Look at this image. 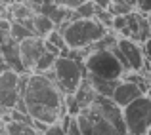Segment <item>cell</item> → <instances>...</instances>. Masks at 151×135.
Wrapping results in <instances>:
<instances>
[{
  "label": "cell",
  "mask_w": 151,
  "mask_h": 135,
  "mask_svg": "<svg viewBox=\"0 0 151 135\" xmlns=\"http://www.w3.org/2000/svg\"><path fill=\"white\" fill-rule=\"evenodd\" d=\"M2 129H4V122L0 120V131H2Z\"/></svg>",
  "instance_id": "cell-25"
},
{
  "label": "cell",
  "mask_w": 151,
  "mask_h": 135,
  "mask_svg": "<svg viewBox=\"0 0 151 135\" xmlns=\"http://www.w3.org/2000/svg\"><path fill=\"white\" fill-rule=\"evenodd\" d=\"M136 10H138V14H142V15H151V0H138Z\"/></svg>",
  "instance_id": "cell-20"
},
{
  "label": "cell",
  "mask_w": 151,
  "mask_h": 135,
  "mask_svg": "<svg viewBox=\"0 0 151 135\" xmlns=\"http://www.w3.org/2000/svg\"><path fill=\"white\" fill-rule=\"evenodd\" d=\"M54 76H50L54 80V84L59 88L63 95H75L77 90L81 88L82 80L86 78V69L84 63L77 61V59L69 57V55H59L55 59L54 65Z\"/></svg>",
  "instance_id": "cell-3"
},
{
  "label": "cell",
  "mask_w": 151,
  "mask_h": 135,
  "mask_svg": "<svg viewBox=\"0 0 151 135\" xmlns=\"http://www.w3.org/2000/svg\"><path fill=\"white\" fill-rule=\"evenodd\" d=\"M21 99V74L14 69L0 72V112L6 116L17 107Z\"/></svg>",
  "instance_id": "cell-6"
},
{
  "label": "cell",
  "mask_w": 151,
  "mask_h": 135,
  "mask_svg": "<svg viewBox=\"0 0 151 135\" xmlns=\"http://www.w3.org/2000/svg\"><path fill=\"white\" fill-rule=\"evenodd\" d=\"M96 11H98V8L94 6L92 0H88V2H84L82 6H78L77 10L73 11L71 21H73V19H92V17H96Z\"/></svg>",
  "instance_id": "cell-14"
},
{
  "label": "cell",
  "mask_w": 151,
  "mask_h": 135,
  "mask_svg": "<svg viewBox=\"0 0 151 135\" xmlns=\"http://www.w3.org/2000/svg\"><path fill=\"white\" fill-rule=\"evenodd\" d=\"M4 129L8 135H42L33 124H25V122H4Z\"/></svg>",
  "instance_id": "cell-12"
},
{
  "label": "cell",
  "mask_w": 151,
  "mask_h": 135,
  "mask_svg": "<svg viewBox=\"0 0 151 135\" xmlns=\"http://www.w3.org/2000/svg\"><path fill=\"white\" fill-rule=\"evenodd\" d=\"M96 19L101 23L103 27H105L107 31H109L111 27H113V19H115V17L111 15L109 10H98V11H96Z\"/></svg>",
  "instance_id": "cell-17"
},
{
  "label": "cell",
  "mask_w": 151,
  "mask_h": 135,
  "mask_svg": "<svg viewBox=\"0 0 151 135\" xmlns=\"http://www.w3.org/2000/svg\"><path fill=\"white\" fill-rule=\"evenodd\" d=\"M31 29H33L35 36L46 38L52 31H55V23L52 21L46 14H35L33 19H31Z\"/></svg>",
  "instance_id": "cell-11"
},
{
  "label": "cell",
  "mask_w": 151,
  "mask_h": 135,
  "mask_svg": "<svg viewBox=\"0 0 151 135\" xmlns=\"http://www.w3.org/2000/svg\"><path fill=\"white\" fill-rule=\"evenodd\" d=\"M65 46L69 51H81V50H90L94 44L101 40L109 31L98 21L96 17L92 19H73L67 21L59 27Z\"/></svg>",
  "instance_id": "cell-2"
},
{
  "label": "cell",
  "mask_w": 151,
  "mask_h": 135,
  "mask_svg": "<svg viewBox=\"0 0 151 135\" xmlns=\"http://www.w3.org/2000/svg\"><path fill=\"white\" fill-rule=\"evenodd\" d=\"M84 2H88V0H54L55 6L63 8V10H69V11H75L78 6H82Z\"/></svg>",
  "instance_id": "cell-18"
},
{
  "label": "cell",
  "mask_w": 151,
  "mask_h": 135,
  "mask_svg": "<svg viewBox=\"0 0 151 135\" xmlns=\"http://www.w3.org/2000/svg\"><path fill=\"white\" fill-rule=\"evenodd\" d=\"M84 69L86 74L103 78V80H122V76L126 74L124 67L121 65V61L113 55L111 50L90 51L84 59Z\"/></svg>",
  "instance_id": "cell-4"
},
{
  "label": "cell",
  "mask_w": 151,
  "mask_h": 135,
  "mask_svg": "<svg viewBox=\"0 0 151 135\" xmlns=\"http://www.w3.org/2000/svg\"><path fill=\"white\" fill-rule=\"evenodd\" d=\"M142 95H145V93L142 91V88L138 84H134L132 80H121L117 84V88H115L113 95H111V99H113V103L117 107L124 109L126 105H130L132 101H136Z\"/></svg>",
  "instance_id": "cell-9"
},
{
  "label": "cell",
  "mask_w": 151,
  "mask_h": 135,
  "mask_svg": "<svg viewBox=\"0 0 151 135\" xmlns=\"http://www.w3.org/2000/svg\"><path fill=\"white\" fill-rule=\"evenodd\" d=\"M119 2H122V4H126V6H130L134 10V8H136V2L138 0H119Z\"/></svg>",
  "instance_id": "cell-23"
},
{
  "label": "cell",
  "mask_w": 151,
  "mask_h": 135,
  "mask_svg": "<svg viewBox=\"0 0 151 135\" xmlns=\"http://www.w3.org/2000/svg\"><path fill=\"white\" fill-rule=\"evenodd\" d=\"M92 2H94V6H96L98 10H109V6H111L113 0H92Z\"/></svg>",
  "instance_id": "cell-22"
},
{
  "label": "cell",
  "mask_w": 151,
  "mask_h": 135,
  "mask_svg": "<svg viewBox=\"0 0 151 135\" xmlns=\"http://www.w3.org/2000/svg\"><path fill=\"white\" fill-rule=\"evenodd\" d=\"M84 110L90 116V122H92V128H90L88 135H124L122 131H119L113 124H109V122L103 120L101 116H98L94 110H90V109H84Z\"/></svg>",
  "instance_id": "cell-10"
},
{
  "label": "cell",
  "mask_w": 151,
  "mask_h": 135,
  "mask_svg": "<svg viewBox=\"0 0 151 135\" xmlns=\"http://www.w3.org/2000/svg\"><path fill=\"white\" fill-rule=\"evenodd\" d=\"M142 51H144V57H145V61L151 63V38H147V40L142 44Z\"/></svg>",
  "instance_id": "cell-21"
},
{
  "label": "cell",
  "mask_w": 151,
  "mask_h": 135,
  "mask_svg": "<svg viewBox=\"0 0 151 135\" xmlns=\"http://www.w3.org/2000/svg\"><path fill=\"white\" fill-rule=\"evenodd\" d=\"M117 48L121 50V53L124 55L126 63H128L132 72H140L145 65V57L142 51V44L130 40V38H119L117 40Z\"/></svg>",
  "instance_id": "cell-8"
},
{
  "label": "cell",
  "mask_w": 151,
  "mask_h": 135,
  "mask_svg": "<svg viewBox=\"0 0 151 135\" xmlns=\"http://www.w3.org/2000/svg\"><path fill=\"white\" fill-rule=\"evenodd\" d=\"M42 135H65V129H63L61 122H55V124H50Z\"/></svg>",
  "instance_id": "cell-19"
},
{
  "label": "cell",
  "mask_w": 151,
  "mask_h": 135,
  "mask_svg": "<svg viewBox=\"0 0 151 135\" xmlns=\"http://www.w3.org/2000/svg\"><path fill=\"white\" fill-rule=\"evenodd\" d=\"M44 51H46L44 38L31 36V38H25L23 42H19L17 44V53H19V61H21L23 70L35 72V67H37L38 59L42 57Z\"/></svg>",
  "instance_id": "cell-7"
},
{
  "label": "cell",
  "mask_w": 151,
  "mask_h": 135,
  "mask_svg": "<svg viewBox=\"0 0 151 135\" xmlns=\"http://www.w3.org/2000/svg\"><path fill=\"white\" fill-rule=\"evenodd\" d=\"M21 99L31 120L44 126L61 122V118L67 116L65 95L59 91L48 74H23Z\"/></svg>",
  "instance_id": "cell-1"
},
{
  "label": "cell",
  "mask_w": 151,
  "mask_h": 135,
  "mask_svg": "<svg viewBox=\"0 0 151 135\" xmlns=\"http://www.w3.org/2000/svg\"><path fill=\"white\" fill-rule=\"evenodd\" d=\"M0 120H2V112H0Z\"/></svg>",
  "instance_id": "cell-26"
},
{
  "label": "cell",
  "mask_w": 151,
  "mask_h": 135,
  "mask_svg": "<svg viewBox=\"0 0 151 135\" xmlns=\"http://www.w3.org/2000/svg\"><path fill=\"white\" fill-rule=\"evenodd\" d=\"M8 34H10V38L15 42V44L23 42L25 38H31V36H35V34H33V31H31V29H27L25 25H21V23H17V21H12V23H10V29H8Z\"/></svg>",
  "instance_id": "cell-13"
},
{
  "label": "cell",
  "mask_w": 151,
  "mask_h": 135,
  "mask_svg": "<svg viewBox=\"0 0 151 135\" xmlns=\"http://www.w3.org/2000/svg\"><path fill=\"white\" fill-rule=\"evenodd\" d=\"M109 11H111V15H128V14H132V8L130 6H126V4H122V2H119V0H113L111 2V6H109Z\"/></svg>",
  "instance_id": "cell-16"
},
{
  "label": "cell",
  "mask_w": 151,
  "mask_h": 135,
  "mask_svg": "<svg viewBox=\"0 0 151 135\" xmlns=\"http://www.w3.org/2000/svg\"><path fill=\"white\" fill-rule=\"evenodd\" d=\"M126 135H147L151 131V99L142 95L122 109Z\"/></svg>",
  "instance_id": "cell-5"
},
{
  "label": "cell",
  "mask_w": 151,
  "mask_h": 135,
  "mask_svg": "<svg viewBox=\"0 0 151 135\" xmlns=\"http://www.w3.org/2000/svg\"><path fill=\"white\" fill-rule=\"evenodd\" d=\"M145 95H147V97H149V99H151V88H149V90H147V91H145Z\"/></svg>",
  "instance_id": "cell-24"
},
{
  "label": "cell",
  "mask_w": 151,
  "mask_h": 135,
  "mask_svg": "<svg viewBox=\"0 0 151 135\" xmlns=\"http://www.w3.org/2000/svg\"><path fill=\"white\" fill-rule=\"evenodd\" d=\"M44 40L48 42L50 46H54V48H55V50H58L61 55H67V53H69V50H67V46H65V40H63L61 33H59L58 29H55V31H52V33H50L48 36L44 38Z\"/></svg>",
  "instance_id": "cell-15"
}]
</instances>
